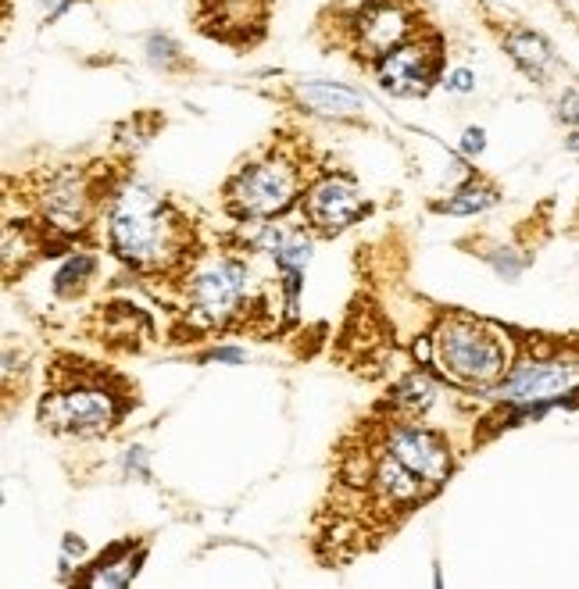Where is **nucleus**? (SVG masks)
<instances>
[{"label": "nucleus", "instance_id": "1", "mask_svg": "<svg viewBox=\"0 0 579 589\" xmlns=\"http://www.w3.org/2000/svg\"><path fill=\"white\" fill-rule=\"evenodd\" d=\"M136 404L140 397L133 379L83 357L58 354L47 368V386H43L36 418L54 436L101 440L126 422Z\"/></svg>", "mask_w": 579, "mask_h": 589}, {"label": "nucleus", "instance_id": "2", "mask_svg": "<svg viewBox=\"0 0 579 589\" xmlns=\"http://www.w3.org/2000/svg\"><path fill=\"white\" fill-rule=\"evenodd\" d=\"M108 250L140 275H172L190 268L193 225L179 204L140 183H122L104 211Z\"/></svg>", "mask_w": 579, "mask_h": 589}, {"label": "nucleus", "instance_id": "3", "mask_svg": "<svg viewBox=\"0 0 579 589\" xmlns=\"http://www.w3.org/2000/svg\"><path fill=\"white\" fill-rule=\"evenodd\" d=\"M322 168L311 161L304 136H283L279 129L222 183V208L236 222H269L294 208Z\"/></svg>", "mask_w": 579, "mask_h": 589}, {"label": "nucleus", "instance_id": "4", "mask_svg": "<svg viewBox=\"0 0 579 589\" xmlns=\"http://www.w3.org/2000/svg\"><path fill=\"white\" fill-rule=\"evenodd\" d=\"M426 25L422 0H358V4H333L315 22V40L326 54H347L354 65L376 68L404 40H412Z\"/></svg>", "mask_w": 579, "mask_h": 589}, {"label": "nucleus", "instance_id": "5", "mask_svg": "<svg viewBox=\"0 0 579 589\" xmlns=\"http://www.w3.org/2000/svg\"><path fill=\"white\" fill-rule=\"evenodd\" d=\"M422 357L437 375L462 390H494L512 368V340L501 325L469 311H444L422 336Z\"/></svg>", "mask_w": 579, "mask_h": 589}, {"label": "nucleus", "instance_id": "6", "mask_svg": "<svg viewBox=\"0 0 579 589\" xmlns=\"http://www.w3.org/2000/svg\"><path fill=\"white\" fill-rule=\"evenodd\" d=\"M579 390V343H540L512 361L497 382L494 397L504 404H562L565 393Z\"/></svg>", "mask_w": 579, "mask_h": 589}, {"label": "nucleus", "instance_id": "7", "mask_svg": "<svg viewBox=\"0 0 579 589\" xmlns=\"http://www.w3.org/2000/svg\"><path fill=\"white\" fill-rule=\"evenodd\" d=\"M444 72H447V40L437 25H426L422 33H415L412 40H404L386 58H379L376 68H372V79L390 97L419 100L429 97V93L444 83Z\"/></svg>", "mask_w": 579, "mask_h": 589}, {"label": "nucleus", "instance_id": "8", "mask_svg": "<svg viewBox=\"0 0 579 589\" xmlns=\"http://www.w3.org/2000/svg\"><path fill=\"white\" fill-rule=\"evenodd\" d=\"M251 268L236 258H219L193 272L186 283V311L197 329H229L251 307Z\"/></svg>", "mask_w": 579, "mask_h": 589}, {"label": "nucleus", "instance_id": "9", "mask_svg": "<svg viewBox=\"0 0 579 589\" xmlns=\"http://www.w3.org/2000/svg\"><path fill=\"white\" fill-rule=\"evenodd\" d=\"M276 0H193L190 25L204 40L247 54L269 40Z\"/></svg>", "mask_w": 579, "mask_h": 589}, {"label": "nucleus", "instance_id": "10", "mask_svg": "<svg viewBox=\"0 0 579 589\" xmlns=\"http://www.w3.org/2000/svg\"><path fill=\"white\" fill-rule=\"evenodd\" d=\"M297 204H301L304 229L322 240H333L369 215V200L361 193V183L340 168H322Z\"/></svg>", "mask_w": 579, "mask_h": 589}, {"label": "nucleus", "instance_id": "11", "mask_svg": "<svg viewBox=\"0 0 579 589\" xmlns=\"http://www.w3.org/2000/svg\"><path fill=\"white\" fill-rule=\"evenodd\" d=\"M487 25H490V33L497 36V43H501V50L508 54V61L526 75L529 83L551 86L554 79L565 72V61H562V54H558V47H554L540 29L522 22V18L490 15Z\"/></svg>", "mask_w": 579, "mask_h": 589}, {"label": "nucleus", "instance_id": "12", "mask_svg": "<svg viewBox=\"0 0 579 589\" xmlns=\"http://www.w3.org/2000/svg\"><path fill=\"white\" fill-rule=\"evenodd\" d=\"M283 100L290 108L304 111V115L329 118V122H365L369 100L361 97L358 90L344 83H329V79H294L286 86Z\"/></svg>", "mask_w": 579, "mask_h": 589}, {"label": "nucleus", "instance_id": "13", "mask_svg": "<svg viewBox=\"0 0 579 589\" xmlns=\"http://www.w3.org/2000/svg\"><path fill=\"white\" fill-rule=\"evenodd\" d=\"M147 547H151V543H140L136 550H133V540L111 543V547L97 557V565H90L93 572L76 575L72 582H79V586H129V582L136 579V572H140L143 557H147Z\"/></svg>", "mask_w": 579, "mask_h": 589}, {"label": "nucleus", "instance_id": "14", "mask_svg": "<svg viewBox=\"0 0 579 589\" xmlns=\"http://www.w3.org/2000/svg\"><path fill=\"white\" fill-rule=\"evenodd\" d=\"M501 200V186L487 175H469V183H462L454 193H447L444 200H433L429 211H437V215H454V218H469L479 215V211H490Z\"/></svg>", "mask_w": 579, "mask_h": 589}, {"label": "nucleus", "instance_id": "15", "mask_svg": "<svg viewBox=\"0 0 579 589\" xmlns=\"http://www.w3.org/2000/svg\"><path fill=\"white\" fill-rule=\"evenodd\" d=\"M433 400H437V382L429 379L426 372H408L401 382L390 386V393L383 397V404L390 407V411H397V415H404V418H422Z\"/></svg>", "mask_w": 579, "mask_h": 589}, {"label": "nucleus", "instance_id": "16", "mask_svg": "<svg viewBox=\"0 0 579 589\" xmlns=\"http://www.w3.org/2000/svg\"><path fill=\"white\" fill-rule=\"evenodd\" d=\"M93 279H97V254L76 250V254L58 268V275H54V293H58L61 300H76L90 290Z\"/></svg>", "mask_w": 579, "mask_h": 589}, {"label": "nucleus", "instance_id": "17", "mask_svg": "<svg viewBox=\"0 0 579 589\" xmlns=\"http://www.w3.org/2000/svg\"><path fill=\"white\" fill-rule=\"evenodd\" d=\"M143 50H147V61H151V68H158L161 75H172V79H179V75L193 72V58L186 54L183 47H179L176 40L168 33H151L147 40H143Z\"/></svg>", "mask_w": 579, "mask_h": 589}, {"label": "nucleus", "instance_id": "18", "mask_svg": "<svg viewBox=\"0 0 579 589\" xmlns=\"http://www.w3.org/2000/svg\"><path fill=\"white\" fill-rule=\"evenodd\" d=\"M554 118L569 129H579V90H562L554 100Z\"/></svg>", "mask_w": 579, "mask_h": 589}, {"label": "nucleus", "instance_id": "19", "mask_svg": "<svg viewBox=\"0 0 579 589\" xmlns=\"http://www.w3.org/2000/svg\"><path fill=\"white\" fill-rule=\"evenodd\" d=\"M72 4H83V0H40V11H43V25L58 22Z\"/></svg>", "mask_w": 579, "mask_h": 589}, {"label": "nucleus", "instance_id": "20", "mask_svg": "<svg viewBox=\"0 0 579 589\" xmlns=\"http://www.w3.org/2000/svg\"><path fill=\"white\" fill-rule=\"evenodd\" d=\"M483 147H487V133H483V129H465V136H462L465 154H479Z\"/></svg>", "mask_w": 579, "mask_h": 589}, {"label": "nucleus", "instance_id": "21", "mask_svg": "<svg viewBox=\"0 0 579 589\" xmlns=\"http://www.w3.org/2000/svg\"><path fill=\"white\" fill-rule=\"evenodd\" d=\"M447 86L451 90H472V72H465V68H458V72L447 79Z\"/></svg>", "mask_w": 579, "mask_h": 589}, {"label": "nucleus", "instance_id": "22", "mask_svg": "<svg viewBox=\"0 0 579 589\" xmlns=\"http://www.w3.org/2000/svg\"><path fill=\"white\" fill-rule=\"evenodd\" d=\"M565 150H572V154H579V129H572V133L565 136Z\"/></svg>", "mask_w": 579, "mask_h": 589}]
</instances>
